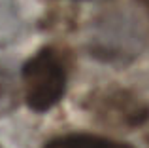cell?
Listing matches in <instances>:
<instances>
[{"label": "cell", "instance_id": "6da1fadb", "mask_svg": "<svg viewBox=\"0 0 149 148\" xmlns=\"http://www.w3.org/2000/svg\"><path fill=\"white\" fill-rule=\"evenodd\" d=\"M68 82L66 61L55 48H44L23 67L25 101L34 112L51 110L62 99Z\"/></svg>", "mask_w": 149, "mask_h": 148}, {"label": "cell", "instance_id": "3957f363", "mask_svg": "<svg viewBox=\"0 0 149 148\" xmlns=\"http://www.w3.org/2000/svg\"><path fill=\"white\" fill-rule=\"evenodd\" d=\"M44 148H132L125 142L111 141L98 135H87V133H70L57 137L49 141Z\"/></svg>", "mask_w": 149, "mask_h": 148}, {"label": "cell", "instance_id": "7a4b0ae2", "mask_svg": "<svg viewBox=\"0 0 149 148\" xmlns=\"http://www.w3.org/2000/svg\"><path fill=\"white\" fill-rule=\"evenodd\" d=\"M95 112L106 123L121 127L142 125L149 118V106L128 91H108L95 99Z\"/></svg>", "mask_w": 149, "mask_h": 148}, {"label": "cell", "instance_id": "277c9868", "mask_svg": "<svg viewBox=\"0 0 149 148\" xmlns=\"http://www.w3.org/2000/svg\"><path fill=\"white\" fill-rule=\"evenodd\" d=\"M10 76L6 74V70H4L2 67H0V99H6L8 95H10Z\"/></svg>", "mask_w": 149, "mask_h": 148}]
</instances>
